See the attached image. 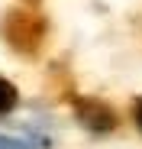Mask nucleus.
Returning a JSON list of instances; mask_svg holds the SVG:
<instances>
[{"instance_id": "nucleus-2", "label": "nucleus", "mask_w": 142, "mask_h": 149, "mask_svg": "<svg viewBox=\"0 0 142 149\" xmlns=\"http://www.w3.org/2000/svg\"><path fill=\"white\" fill-rule=\"evenodd\" d=\"M0 149H36L29 139H19V136H3L0 133Z\"/></svg>"}, {"instance_id": "nucleus-3", "label": "nucleus", "mask_w": 142, "mask_h": 149, "mask_svg": "<svg viewBox=\"0 0 142 149\" xmlns=\"http://www.w3.org/2000/svg\"><path fill=\"white\" fill-rule=\"evenodd\" d=\"M132 117H136V123H139V130H142V97L136 101V107H132Z\"/></svg>"}, {"instance_id": "nucleus-1", "label": "nucleus", "mask_w": 142, "mask_h": 149, "mask_svg": "<svg viewBox=\"0 0 142 149\" xmlns=\"http://www.w3.org/2000/svg\"><path fill=\"white\" fill-rule=\"evenodd\" d=\"M13 104H16V88H13L7 78H0V113L13 110Z\"/></svg>"}]
</instances>
